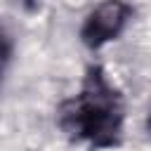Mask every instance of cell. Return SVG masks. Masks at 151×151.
<instances>
[{
	"instance_id": "obj_1",
	"label": "cell",
	"mask_w": 151,
	"mask_h": 151,
	"mask_svg": "<svg viewBox=\"0 0 151 151\" xmlns=\"http://www.w3.org/2000/svg\"><path fill=\"white\" fill-rule=\"evenodd\" d=\"M123 97L101 66H90L80 92L59 109V125L71 137L83 139L94 149L118 146L123 137Z\"/></svg>"
},
{
	"instance_id": "obj_3",
	"label": "cell",
	"mask_w": 151,
	"mask_h": 151,
	"mask_svg": "<svg viewBox=\"0 0 151 151\" xmlns=\"http://www.w3.org/2000/svg\"><path fill=\"white\" fill-rule=\"evenodd\" d=\"M149 130H151V116H149Z\"/></svg>"
},
{
	"instance_id": "obj_2",
	"label": "cell",
	"mask_w": 151,
	"mask_h": 151,
	"mask_svg": "<svg viewBox=\"0 0 151 151\" xmlns=\"http://www.w3.org/2000/svg\"><path fill=\"white\" fill-rule=\"evenodd\" d=\"M130 17H132V7L125 0H104L87 14L80 28V38L90 50H99L101 45H106L109 40L123 33Z\"/></svg>"
}]
</instances>
